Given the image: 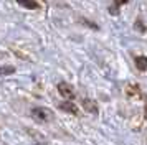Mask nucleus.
I'll return each mask as SVG.
<instances>
[{
  "mask_svg": "<svg viewBox=\"0 0 147 145\" xmlns=\"http://www.w3.org/2000/svg\"><path fill=\"white\" fill-rule=\"evenodd\" d=\"M84 107H86L88 111H91V112H98V109H93V107H91V105H93V102H91V101H84Z\"/></svg>",
  "mask_w": 147,
  "mask_h": 145,
  "instance_id": "obj_7",
  "label": "nucleus"
},
{
  "mask_svg": "<svg viewBox=\"0 0 147 145\" xmlns=\"http://www.w3.org/2000/svg\"><path fill=\"white\" fill-rule=\"evenodd\" d=\"M127 0H116V7H119V5H122V3H126Z\"/></svg>",
  "mask_w": 147,
  "mask_h": 145,
  "instance_id": "obj_8",
  "label": "nucleus"
},
{
  "mask_svg": "<svg viewBox=\"0 0 147 145\" xmlns=\"http://www.w3.org/2000/svg\"><path fill=\"white\" fill-rule=\"evenodd\" d=\"M61 109H63V111L71 112V114H76V112H78V109H76V107H74V104H71V102H69V104H68V102L61 104Z\"/></svg>",
  "mask_w": 147,
  "mask_h": 145,
  "instance_id": "obj_4",
  "label": "nucleus"
},
{
  "mask_svg": "<svg viewBox=\"0 0 147 145\" xmlns=\"http://www.w3.org/2000/svg\"><path fill=\"white\" fill-rule=\"evenodd\" d=\"M17 3L22 7H25L28 10H35V8H38V3H36V0H17Z\"/></svg>",
  "mask_w": 147,
  "mask_h": 145,
  "instance_id": "obj_3",
  "label": "nucleus"
},
{
  "mask_svg": "<svg viewBox=\"0 0 147 145\" xmlns=\"http://www.w3.org/2000/svg\"><path fill=\"white\" fill-rule=\"evenodd\" d=\"M58 89H60L61 96H63V97H66V99H71V97L74 96L73 89H71V87H69L66 83H60V84H58Z\"/></svg>",
  "mask_w": 147,
  "mask_h": 145,
  "instance_id": "obj_2",
  "label": "nucleus"
},
{
  "mask_svg": "<svg viewBox=\"0 0 147 145\" xmlns=\"http://www.w3.org/2000/svg\"><path fill=\"white\" fill-rule=\"evenodd\" d=\"M33 117L36 119V120H50L51 119V112L48 111V109H41V107H36V109H33Z\"/></svg>",
  "mask_w": 147,
  "mask_h": 145,
  "instance_id": "obj_1",
  "label": "nucleus"
},
{
  "mask_svg": "<svg viewBox=\"0 0 147 145\" xmlns=\"http://www.w3.org/2000/svg\"><path fill=\"white\" fill-rule=\"evenodd\" d=\"M13 72H15V68H12V66H2V68H0V76L13 74Z\"/></svg>",
  "mask_w": 147,
  "mask_h": 145,
  "instance_id": "obj_5",
  "label": "nucleus"
},
{
  "mask_svg": "<svg viewBox=\"0 0 147 145\" xmlns=\"http://www.w3.org/2000/svg\"><path fill=\"white\" fill-rule=\"evenodd\" d=\"M136 63H137V68H139L140 71L146 69V58H144V56H137V58H136Z\"/></svg>",
  "mask_w": 147,
  "mask_h": 145,
  "instance_id": "obj_6",
  "label": "nucleus"
}]
</instances>
